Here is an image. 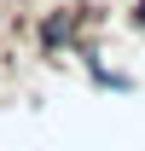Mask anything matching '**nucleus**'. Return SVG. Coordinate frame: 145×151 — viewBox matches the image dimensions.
<instances>
[]
</instances>
